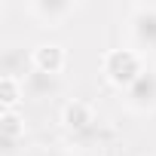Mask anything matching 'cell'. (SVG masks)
Masks as SVG:
<instances>
[{
	"instance_id": "6da1fadb",
	"label": "cell",
	"mask_w": 156,
	"mask_h": 156,
	"mask_svg": "<svg viewBox=\"0 0 156 156\" xmlns=\"http://www.w3.org/2000/svg\"><path fill=\"white\" fill-rule=\"evenodd\" d=\"M144 70H147L144 55H141L138 49H132V46L110 49V52H104V58H101V73H104V80H107L110 86L122 89V92L138 80Z\"/></svg>"
},
{
	"instance_id": "7a4b0ae2",
	"label": "cell",
	"mask_w": 156,
	"mask_h": 156,
	"mask_svg": "<svg viewBox=\"0 0 156 156\" xmlns=\"http://www.w3.org/2000/svg\"><path fill=\"white\" fill-rule=\"evenodd\" d=\"M129 40L141 55L156 52V3H135L129 9Z\"/></svg>"
},
{
	"instance_id": "3957f363",
	"label": "cell",
	"mask_w": 156,
	"mask_h": 156,
	"mask_svg": "<svg viewBox=\"0 0 156 156\" xmlns=\"http://www.w3.org/2000/svg\"><path fill=\"white\" fill-rule=\"evenodd\" d=\"M122 101L135 113H153L156 110V70L153 67H147L138 80L122 92Z\"/></svg>"
},
{
	"instance_id": "277c9868",
	"label": "cell",
	"mask_w": 156,
	"mask_h": 156,
	"mask_svg": "<svg viewBox=\"0 0 156 156\" xmlns=\"http://www.w3.org/2000/svg\"><path fill=\"white\" fill-rule=\"evenodd\" d=\"M76 9V3H70V0H34V3H28V12L43 25V28H61V22H67Z\"/></svg>"
},
{
	"instance_id": "5b68a950",
	"label": "cell",
	"mask_w": 156,
	"mask_h": 156,
	"mask_svg": "<svg viewBox=\"0 0 156 156\" xmlns=\"http://www.w3.org/2000/svg\"><path fill=\"white\" fill-rule=\"evenodd\" d=\"M95 122H98V116H95V110H92L89 101L70 98V101L61 107V126H64L67 132H73V135H80V132L92 129Z\"/></svg>"
},
{
	"instance_id": "8992f818",
	"label": "cell",
	"mask_w": 156,
	"mask_h": 156,
	"mask_svg": "<svg viewBox=\"0 0 156 156\" xmlns=\"http://www.w3.org/2000/svg\"><path fill=\"white\" fill-rule=\"evenodd\" d=\"M31 55H34V70H43V73H52V76H58L67 64V52L58 43H37L31 49Z\"/></svg>"
},
{
	"instance_id": "52a82bcc",
	"label": "cell",
	"mask_w": 156,
	"mask_h": 156,
	"mask_svg": "<svg viewBox=\"0 0 156 156\" xmlns=\"http://www.w3.org/2000/svg\"><path fill=\"white\" fill-rule=\"evenodd\" d=\"M0 76H16V80L25 83V76L34 70V55L25 52L22 46H6L3 55H0Z\"/></svg>"
},
{
	"instance_id": "ba28073f",
	"label": "cell",
	"mask_w": 156,
	"mask_h": 156,
	"mask_svg": "<svg viewBox=\"0 0 156 156\" xmlns=\"http://www.w3.org/2000/svg\"><path fill=\"white\" fill-rule=\"evenodd\" d=\"M22 138H25V119L16 110H0V141H3V156H12Z\"/></svg>"
},
{
	"instance_id": "9c48e42d",
	"label": "cell",
	"mask_w": 156,
	"mask_h": 156,
	"mask_svg": "<svg viewBox=\"0 0 156 156\" xmlns=\"http://www.w3.org/2000/svg\"><path fill=\"white\" fill-rule=\"evenodd\" d=\"M58 89H61V83H58V76H52V73L31 70L25 76V95H31V98H52Z\"/></svg>"
},
{
	"instance_id": "30bf717a",
	"label": "cell",
	"mask_w": 156,
	"mask_h": 156,
	"mask_svg": "<svg viewBox=\"0 0 156 156\" xmlns=\"http://www.w3.org/2000/svg\"><path fill=\"white\" fill-rule=\"evenodd\" d=\"M25 98V83L16 76H0V104L3 110H16V104Z\"/></svg>"
},
{
	"instance_id": "8fae6325",
	"label": "cell",
	"mask_w": 156,
	"mask_h": 156,
	"mask_svg": "<svg viewBox=\"0 0 156 156\" xmlns=\"http://www.w3.org/2000/svg\"><path fill=\"white\" fill-rule=\"evenodd\" d=\"M37 156H73V153H67L61 147H43V150H37Z\"/></svg>"
},
{
	"instance_id": "7c38bea8",
	"label": "cell",
	"mask_w": 156,
	"mask_h": 156,
	"mask_svg": "<svg viewBox=\"0 0 156 156\" xmlns=\"http://www.w3.org/2000/svg\"><path fill=\"white\" fill-rule=\"evenodd\" d=\"M73 156H98L95 150H80V153H73Z\"/></svg>"
}]
</instances>
